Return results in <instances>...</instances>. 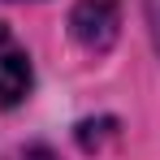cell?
<instances>
[{
	"label": "cell",
	"instance_id": "1",
	"mask_svg": "<svg viewBox=\"0 0 160 160\" xmlns=\"http://www.w3.org/2000/svg\"><path fill=\"white\" fill-rule=\"evenodd\" d=\"M69 35L82 52L91 56H104L117 35H121V9L117 0H78L69 9Z\"/></svg>",
	"mask_w": 160,
	"mask_h": 160
},
{
	"label": "cell",
	"instance_id": "2",
	"mask_svg": "<svg viewBox=\"0 0 160 160\" xmlns=\"http://www.w3.org/2000/svg\"><path fill=\"white\" fill-rule=\"evenodd\" d=\"M35 87V69H30L26 48L18 43V35L0 22V108H18Z\"/></svg>",
	"mask_w": 160,
	"mask_h": 160
},
{
	"label": "cell",
	"instance_id": "3",
	"mask_svg": "<svg viewBox=\"0 0 160 160\" xmlns=\"http://www.w3.org/2000/svg\"><path fill=\"white\" fill-rule=\"evenodd\" d=\"M147 26H152V39H156V52H160V0H147Z\"/></svg>",
	"mask_w": 160,
	"mask_h": 160
},
{
	"label": "cell",
	"instance_id": "4",
	"mask_svg": "<svg viewBox=\"0 0 160 160\" xmlns=\"http://www.w3.org/2000/svg\"><path fill=\"white\" fill-rule=\"evenodd\" d=\"M26 160H52V156H48L43 147H35V152H26Z\"/></svg>",
	"mask_w": 160,
	"mask_h": 160
}]
</instances>
